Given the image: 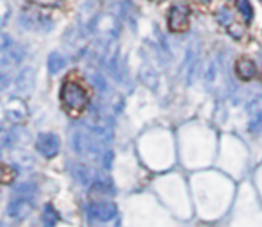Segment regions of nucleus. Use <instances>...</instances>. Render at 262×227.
Masks as SVG:
<instances>
[{"label": "nucleus", "instance_id": "obj_1", "mask_svg": "<svg viewBox=\"0 0 262 227\" xmlns=\"http://www.w3.org/2000/svg\"><path fill=\"white\" fill-rule=\"evenodd\" d=\"M59 98L70 116H79L90 104V93L86 86L75 79H66L59 91Z\"/></svg>", "mask_w": 262, "mask_h": 227}, {"label": "nucleus", "instance_id": "obj_2", "mask_svg": "<svg viewBox=\"0 0 262 227\" xmlns=\"http://www.w3.org/2000/svg\"><path fill=\"white\" fill-rule=\"evenodd\" d=\"M205 82H207L209 90L216 91V93H225L228 90L227 72H225V67L220 57H216V59H212L209 63L207 72H205Z\"/></svg>", "mask_w": 262, "mask_h": 227}, {"label": "nucleus", "instance_id": "obj_3", "mask_svg": "<svg viewBox=\"0 0 262 227\" xmlns=\"http://www.w3.org/2000/svg\"><path fill=\"white\" fill-rule=\"evenodd\" d=\"M246 123H248L250 133H262V97L253 98L248 104V108H246Z\"/></svg>", "mask_w": 262, "mask_h": 227}, {"label": "nucleus", "instance_id": "obj_4", "mask_svg": "<svg viewBox=\"0 0 262 227\" xmlns=\"http://www.w3.org/2000/svg\"><path fill=\"white\" fill-rule=\"evenodd\" d=\"M168 24L171 31H186L187 25H189V9H187L184 4H177V6L171 7L169 11V18Z\"/></svg>", "mask_w": 262, "mask_h": 227}, {"label": "nucleus", "instance_id": "obj_5", "mask_svg": "<svg viewBox=\"0 0 262 227\" xmlns=\"http://www.w3.org/2000/svg\"><path fill=\"white\" fill-rule=\"evenodd\" d=\"M36 149L41 156L45 157H54L59 152V138L54 133H43L38 136L36 141Z\"/></svg>", "mask_w": 262, "mask_h": 227}, {"label": "nucleus", "instance_id": "obj_6", "mask_svg": "<svg viewBox=\"0 0 262 227\" xmlns=\"http://www.w3.org/2000/svg\"><path fill=\"white\" fill-rule=\"evenodd\" d=\"M32 200L29 197H21V199H14L13 202L7 206V215L14 220H20V218L27 217L32 211Z\"/></svg>", "mask_w": 262, "mask_h": 227}, {"label": "nucleus", "instance_id": "obj_7", "mask_svg": "<svg viewBox=\"0 0 262 227\" xmlns=\"http://www.w3.org/2000/svg\"><path fill=\"white\" fill-rule=\"evenodd\" d=\"M90 213L93 215L97 220H111V218L116 217V206H114L113 202H104V200H100V202H93L90 206Z\"/></svg>", "mask_w": 262, "mask_h": 227}, {"label": "nucleus", "instance_id": "obj_8", "mask_svg": "<svg viewBox=\"0 0 262 227\" xmlns=\"http://www.w3.org/2000/svg\"><path fill=\"white\" fill-rule=\"evenodd\" d=\"M235 72H237V75L241 77V79H245V80H250V79H253V77L257 75L255 65H253L250 59H246V57L237 59V63H235Z\"/></svg>", "mask_w": 262, "mask_h": 227}, {"label": "nucleus", "instance_id": "obj_9", "mask_svg": "<svg viewBox=\"0 0 262 227\" xmlns=\"http://www.w3.org/2000/svg\"><path fill=\"white\" fill-rule=\"evenodd\" d=\"M41 224L43 227H54L57 224V213H55V210L52 206H45V210H43V215H41Z\"/></svg>", "mask_w": 262, "mask_h": 227}, {"label": "nucleus", "instance_id": "obj_10", "mask_svg": "<svg viewBox=\"0 0 262 227\" xmlns=\"http://www.w3.org/2000/svg\"><path fill=\"white\" fill-rule=\"evenodd\" d=\"M237 9L241 11L243 18H245L246 22H252V18H253V7H252V4H250L248 0H237Z\"/></svg>", "mask_w": 262, "mask_h": 227}, {"label": "nucleus", "instance_id": "obj_11", "mask_svg": "<svg viewBox=\"0 0 262 227\" xmlns=\"http://www.w3.org/2000/svg\"><path fill=\"white\" fill-rule=\"evenodd\" d=\"M14 179V170L7 164L0 163V186L2 184H9L11 181Z\"/></svg>", "mask_w": 262, "mask_h": 227}, {"label": "nucleus", "instance_id": "obj_12", "mask_svg": "<svg viewBox=\"0 0 262 227\" xmlns=\"http://www.w3.org/2000/svg\"><path fill=\"white\" fill-rule=\"evenodd\" d=\"M62 67H64V59H62L59 54H52V56H50V61H49L50 72H52V74H57Z\"/></svg>", "mask_w": 262, "mask_h": 227}, {"label": "nucleus", "instance_id": "obj_13", "mask_svg": "<svg viewBox=\"0 0 262 227\" xmlns=\"http://www.w3.org/2000/svg\"><path fill=\"white\" fill-rule=\"evenodd\" d=\"M216 18L220 24H228V22H232V13L227 9V7H221V9H217Z\"/></svg>", "mask_w": 262, "mask_h": 227}, {"label": "nucleus", "instance_id": "obj_14", "mask_svg": "<svg viewBox=\"0 0 262 227\" xmlns=\"http://www.w3.org/2000/svg\"><path fill=\"white\" fill-rule=\"evenodd\" d=\"M7 13H9V7L4 0H0V27L4 25V22L7 20Z\"/></svg>", "mask_w": 262, "mask_h": 227}, {"label": "nucleus", "instance_id": "obj_15", "mask_svg": "<svg viewBox=\"0 0 262 227\" xmlns=\"http://www.w3.org/2000/svg\"><path fill=\"white\" fill-rule=\"evenodd\" d=\"M34 4H39V6H45V7H55V6H61L62 0H32Z\"/></svg>", "mask_w": 262, "mask_h": 227}, {"label": "nucleus", "instance_id": "obj_16", "mask_svg": "<svg viewBox=\"0 0 262 227\" xmlns=\"http://www.w3.org/2000/svg\"><path fill=\"white\" fill-rule=\"evenodd\" d=\"M6 82H7V79H6V77H2V75H0V91H2L4 88H6Z\"/></svg>", "mask_w": 262, "mask_h": 227}, {"label": "nucleus", "instance_id": "obj_17", "mask_svg": "<svg viewBox=\"0 0 262 227\" xmlns=\"http://www.w3.org/2000/svg\"><path fill=\"white\" fill-rule=\"evenodd\" d=\"M205 2H209V0H205Z\"/></svg>", "mask_w": 262, "mask_h": 227}]
</instances>
